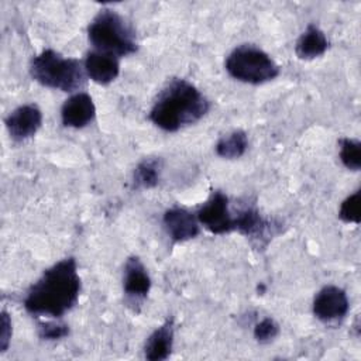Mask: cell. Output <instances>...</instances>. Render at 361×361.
<instances>
[{
	"mask_svg": "<svg viewBox=\"0 0 361 361\" xmlns=\"http://www.w3.org/2000/svg\"><path fill=\"white\" fill-rule=\"evenodd\" d=\"M80 288L76 261L68 257L44 271L41 278L27 290L23 305L32 316L58 319L76 305Z\"/></svg>",
	"mask_w": 361,
	"mask_h": 361,
	"instance_id": "6da1fadb",
	"label": "cell"
},
{
	"mask_svg": "<svg viewBox=\"0 0 361 361\" xmlns=\"http://www.w3.org/2000/svg\"><path fill=\"white\" fill-rule=\"evenodd\" d=\"M210 109V102L190 82L172 79L158 94L149 110V120L158 128L175 133L197 123Z\"/></svg>",
	"mask_w": 361,
	"mask_h": 361,
	"instance_id": "7a4b0ae2",
	"label": "cell"
},
{
	"mask_svg": "<svg viewBox=\"0 0 361 361\" xmlns=\"http://www.w3.org/2000/svg\"><path fill=\"white\" fill-rule=\"evenodd\" d=\"M87 37L96 51L114 56H127L137 52V39L133 28L114 10L102 8L87 25Z\"/></svg>",
	"mask_w": 361,
	"mask_h": 361,
	"instance_id": "3957f363",
	"label": "cell"
},
{
	"mask_svg": "<svg viewBox=\"0 0 361 361\" xmlns=\"http://www.w3.org/2000/svg\"><path fill=\"white\" fill-rule=\"evenodd\" d=\"M30 73L42 86L62 92H75L85 85V68L75 58L61 55L54 49H44L32 58Z\"/></svg>",
	"mask_w": 361,
	"mask_h": 361,
	"instance_id": "277c9868",
	"label": "cell"
},
{
	"mask_svg": "<svg viewBox=\"0 0 361 361\" xmlns=\"http://www.w3.org/2000/svg\"><path fill=\"white\" fill-rule=\"evenodd\" d=\"M226 71L238 82L261 85L279 75V66L264 49L243 44L235 47L226 59Z\"/></svg>",
	"mask_w": 361,
	"mask_h": 361,
	"instance_id": "5b68a950",
	"label": "cell"
},
{
	"mask_svg": "<svg viewBox=\"0 0 361 361\" xmlns=\"http://www.w3.org/2000/svg\"><path fill=\"white\" fill-rule=\"evenodd\" d=\"M197 221L212 234H226L234 230V219L230 213L228 197L216 190L210 197L197 209Z\"/></svg>",
	"mask_w": 361,
	"mask_h": 361,
	"instance_id": "8992f818",
	"label": "cell"
},
{
	"mask_svg": "<svg viewBox=\"0 0 361 361\" xmlns=\"http://www.w3.org/2000/svg\"><path fill=\"white\" fill-rule=\"evenodd\" d=\"M350 309V302L344 289L336 285L322 288L313 300V314L326 324L341 322Z\"/></svg>",
	"mask_w": 361,
	"mask_h": 361,
	"instance_id": "52a82bcc",
	"label": "cell"
},
{
	"mask_svg": "<svg viewBox=\"0 0 361 361\" xmlns=\"http://www.w3.org/2000/svg\"><path fill=\"white\" fill-rule=\"evenodd\" d=\"M234 219V230L247 238L257 241L259 245H265L274 234V223L269 219L261 216L254 204H245L241 207Z\"/></svg>",
	"mask_w": 361,
	"mask_h": 361,
	"instance_id": "ba28073f",
	"label": "cell"
},
{
	"mask_svg": "<svg viewBox=\"0 0 361 361\" xmlns=\"http://www.w3.org/2000/svg\"><path fill=\"white\" fill-rule=\"evenodd\" d=\"M42 124V111L34 103L21 104L14 109L6 118V128L11 137V140L21 142L39 130Z\"/></svg>",
	"mask_w": 361,
	"mask_h": 361,
	"instance_id": "9c48e42d",
	"label": "cell"
},
{
	"mask_svg": "<svg viewBox=\"0 0 361 361\" xmlns=\"http://www.w3.org/2000/svg\"><path fill=\"white\" fill-rule=\"evenodd\" d=\"M162 223L168 235L175 243L192 240L200 233V223L197 221L196 214L180 206L169 207L164 213Z\"/></svg>",
	"mask_w": 361,
	"mask_h": 361,
	"instance_id": "30bf717a",
	"label": "cell"
},
{
	"mask_svg": "<svg viewBox=\"0 0 361 361\" xmlns=\"http://www.w3.org/2000/svg\"><path fill=\"white\" fill-rule=\"evenodd\" d=\"M123 289L133 305L142 302L151 289V278L138 257L127 258L123 272Z\"/></svg>",
	"mask_w": 361,
	"mask_h": 361,
	"instance_id": "8fae6325",
	"label": "cell"
},
{
	"mask_svg": "<svg viewBox=\"0 0 361 361\" xmlns=\"http://www.w3.org/2000/svg\"><path fill=\"white\" fill-rule=\"evenodd\" d=\"M96 116V106L90 94L78 92L65 100L61 109V120L65 127L83 128Z\"/></svg>",
	"mask_w": 361,
	"mask_h": 361,
	"instance_id": "7c38bea8",
	"label": "cell"
},
{
	"mask_svg": "<svg viewBox=\"0 0 361 361\" xmlns=\"http://www.w3.org/2000/svg\"><path fill=\"white\" fill-rule=\"evenodd\" d=\"M85 72L93 82L109 85L118 76L120 63L117 56L94 49L86 55Z\"/></svg>",
	"mask_w": 361,
	"mask_h": 361,
	"instance_id": "4fadbf2b",
	"label": "cell"
},
{
	"mask_svg": "<svg viewBox=\"0 0 361 361\" xmlns=\"http://www.w3.org/2000/svg\"><path fill=\"white\" fill-rule=\"evenodd\" d=\"M173 347V320L166 319L147 338L144 345V357L148 361L166 360Z\"/></svg>",
	"mask_w": 361,
	"mask_h": 361,
	"instance_id": "5bb4252c",
	"label": "cell"
},
{
	"mask_svg": "<svg viewBox=\"0 0 361 361\" xmlns=\"http://www.w3.org/2000/svg\"><path fill=\"white\" fill-rule=\"evenodd\" d=\"M329 48L326 34L314 24H309L296 41L295 52L300 59H314L322 56Z\"/></svg>",
	"mask_w": 361,
	"mask_h": 361,
	"instance_id": "9a60e30c",
	"label": "cell"
},
{
	"mask_svg": "<svg viewBox=\"0 0 361 361\" xmlns=\"http://www.w3.org/2000/svg\"><path fill=\"white\" fill-rule=\"evenodd\" d=\"M248 138L243 130H234L223 135L216 144V154L226 159H237L245 154Z\"/></svg>",
	"mask_w": 361,
	"mask_h": 361,
	"instance_id": "2e32d148",
	"label": "cell"
},
{
	"mask_svg": "<svg viewBox=\"0 0 361 361\" xmlns=\"http://www.w3.org/2000/svg\"><path fill=\"white\" fill-rule=\"evenodd\" d=\"M161 162L157 158L142 159L133 172V186L135 189H151L159 182Z\"/></svg>",
	"mask_w": 361,
	"mask_h": 361,
	"instance_id": "e0dca14e",
	"label": "cell"
},
{
	"mask_svg": "<svg viewBox=\"0 0 361 361\" xmlns=\"http://www.w3.org/2000/svg\"><path fill=\"white\" fill-rule=\"evenodd\" d=\"M340 161L350 171L361 168V142L354 138L344 137L340 140Z\"/></svg>",
	"mask_w": 361,
	"mask_h": 361,
	"instance_id": "ac0fdd59",
	"label": "cell"
},
{
	"mask_svg": "<svg viewBox=\"0 0 361 361\" xmlns=\"http://www.w3.org/2000/svg\"><path fill=\"white\" fill-rule=\"evenodd\" d=\"M338 217L344 223H360V190H355L341 202Z\"/></svg>",
	"mask_w": 361,
	"mask_h": 361,
	"instance_id": "d6986e66",
	"label": "cell"
},
{
	"mask_svg": "<svg viewBox=\"0 0 361 361\" xmlns=\"http://www.w3.org/2000/svg\"><path fill=\"white\" fill-rule=\"evenodd\" d=\"M279 334V326L272 317H265L254 327V338L258 343H269Z\"/></svg>",
	"mask_w": 361,
	"mask_h": 361,
	"instance_id": "ffe728a7",
	"label": "cell"
},
{
	"mask_svg": "<svg viewBox=\"0 0 361 361\" xmlns=\"http://www.w3.org/2000/svg\"><path fill=\"white\" fill-rule=\"evenodd\" d=\"M38 333L44 340H59L69 334V327L63 323L45 322L38 326Z\"/></svg>",
	"mask_w": 361,
	"mask_h": 361,
	"instance_id": "44dd1931",
	"label": "cell"
},
{
	"mask_svg": "<svg viewBox=\"0 0 361 361\" xmlns=\"http://www.w3.org/2000/svg\"><path fill=\"white\" fill-rule=\"evenodd\" d=\"M1 330H0V348L1 353H4L8 348L10 340H11V319L6 310L1 312V322H0Z\"/></svg>",
	"mask_w": 361,
	"mask_h": 361,
	"instance_id": "7402d4cb",
	"label": "cell"
}]
</instances>
